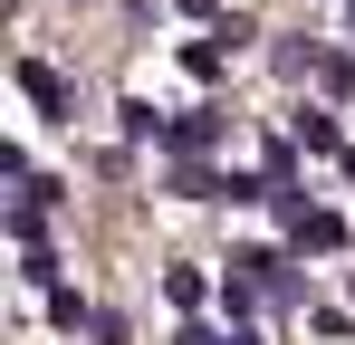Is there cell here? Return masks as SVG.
I'll list each match as a JSON object with an SVG mask.
<instances>
[{
    "instance_id": "cell-1",
    "label": "cell",
    "mask_w": 355,
    "mask_h": 345,
    "mask_svg": "<svg viewBox=\"0 0 355 345\" xmlns=\"http://www.w3.org/2000/svg\"><path fill=\"white\" fill-rule=\"evenodd\" d=\"M279 221H288V249H297V259H336V249H346V221H336V211L279 202Z\"/></svg>"
},
{
    "instance_id": "cell-2",
    "label": "cell",
    "mask_w": 355,
    "mask_h": 345,
    "mask_svg": "<svg viewBox=\"0 0 355 345\" xmlns=\"http://www.w3.org/2000/svg\"><path fill=\"white\" fill-rule=\"evenodd\" d=\"M19 87H29V106H39V115H58V125L77 115V96H67V77L49 67V57H19Z\"/></svg>"
},
{
    "instance_id": "cell-3",
    "label": "cell",
    "mask_w": 355,
    "mask_h": 345,
    "mask_svg": "<svg viewBox=\"0 0 355 345\" xmlns=\"http://www.w3.org/2000/svg\"><path fill=\"white\" fill-rule=\"evenodd\" d=\"M288 144H297V154H336V144H346V125H336L327 106H307V115L288 125Z\"/></svg>"
},
{
    "instance_id": "cell-4",
    "label": "cell",
    "mask_w": 355,
    "mask_h": 345,
    "mask_svg": "<svg viewBox=\"0 0 355 345\" xmlns=\"http://www.w3.org/2000/svg\"><path fill=\"white\" fill-rule=\"evenodd\" d=\"M231 39H221V29H211V39H192V48H182V67H192V77H221V67H231Z\"/></svg>"
},
{
    "instance_id": "cell-5",
    "label": "cell",
    "mask_w": 355,
    "mask_h": 345,
    "mask_svg": "<svg viewBox=\"0 0 355 345\" xmlns=\"http://www.w3.org/2000/svg\"><path fill=\"white\" fill-rule=\"evenodd\" d=\"M164 297H173L182 317H192V307H202V297H211V278H202V269H173V278H164Z\"/></svg>"
},
{
    "instance_id": "cell-6",
    "label": "cell",
    "mask_w": 355,
    "mask_h": 345,
    "mask_svg": "<svg viewBox=\"0 0 355 345\" xmlns=\"http://www.w3.org/2000/svg\"><path fill=\"white\" fill-rule=\"evenodd\" d=\"M211 134H221V115H182V125H173V154H202Z\"/></svg>"
},
{
    "instance_id": "cell-7",
    "label": "cell",
    "mask_w": 355,
    "mask_h": 345,
    "mask_svg": "<svg viewBox=\"0 0 355 345\" xmlns=\"http://www.w3.org/2000/svg\"><path fill=\"white\" fill-rule=\"evenodd\" d=\"M173 345H221V336H211V326H182V336H173Z\"/></svg>"
},
{
    "instance_id": "cell-8",
    "label": "cell",
    "mask_w": 355,
    "mask_h": 345,
    "mask_svg": "<svg viewBox=\"0 0 355 345\" xmlns=\"http://www.w3.org/2000/svg\"><path fill=\"white\" fill-rule=\"evenodd\" d=\"M173 10H192V19H202V10H211V0H173Z\"/></svg>"
},
{
    "instance_id": "cell-9",
    "label": "cell",
    "mask_w": 355,
    "mask_h": 345,
    "mask_svg": "<svg viewBox=\"0 0 355 345\" xmlns=\"http://www.w3.org/2000/svg\"><path fill=\"white\" fill-rule=\"evenodd\" d=\"M346 182H355V144H346Z\"/></svg>"
},
{
    "instance_id": "cell-10",
    "label": "cell",
    "mask_w": 355,
    "mask_h": 345,
    "mask_svg": "<svg viewBox=\"0 0 355 345\" xmlns=\"http://www.w3.org/2000/svg\"><path fill=\"white\" fill-rule=\"evenodd\" d=\"M240 345H259V336H240Z\"/></svg>"
},
{
    "instance_id": "cell-11",
    "label": "cell",
    "mask_w": 355,
    "mask_h": 345,
    "mask_svg": "<svg viewBox=\"0 0 355 345\" xmlns=\"http://www.w3.org/2000/svg\"><path fill=\"white\" fill-rule=\"evenodd\" d=\"M346 29H355V19H346Z\"/></svg>"
}]
</instances>
